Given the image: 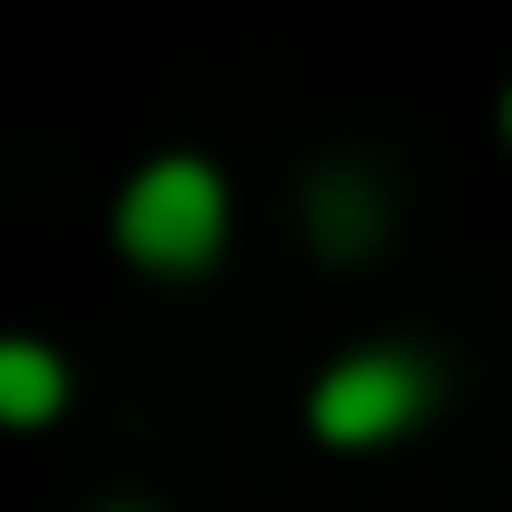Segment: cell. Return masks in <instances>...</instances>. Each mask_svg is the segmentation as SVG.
<instances>
[{
  "instance_id": "3",
  "label": "cell",
  "mask_w": 512,
  "mask_h": 512,
  "mask_svg": "<svg viewBox=\"0 0 512 512\" xmlns=\"http://www.w3.org/2000/svg\"><path fill=\"white\" fill-rule=\"evenodd\" d=\"M63 360L45 351V342H0V414L9 423H54V405H63Z\"/></svg>"
},
{
  "instance_id": "2",
  "label": "cell",
  "mask_w": 512,
  "mask_h": 512,
  "mask_svg": "<svg viewBox=\"0 0 512 512\" xmlns=\"http://www.w3.org/2000/svg\"><path fill=\"white\" fill-rule=\"evenodd\" d=\"M432 405V369L414 351H351L342 369H324L315 387V432L333 450H378L396 432H414Z\"/></svg>"
},
{
  "instance_id": "1",
  "label": "cell",
  "mask_w": 512,
  "mask_h": 512,
  "mask_svg": "<svg viewBox=\"0 0 512 512\" xmlns=\"http://www.w3.org/2000/svg\"><path fill=\"white\" fill-rule=\"evenodd\" d=\"M117 243L144 261V270H198L216 243H225V180L189 153L171 162H144L117 198Z\"/></svg>"
},
{
  "instance_id": "5",
  "label": "cell",
  "mask_w": 512,
  "mask_h": 512,
  "mask_svg": "<svg viewBox=\"0 0 512 512\" xmlns=\"http://www.w3.org/2000/svg\"><path fill=\"white\" fill-rule=\"evenodd\" d=\"M504 126H512V99H504Z\"/></svg>"
},
{
  "instance_id": "4",
  "label": "cell",
  "mask_w": 512,
  "mask_h": 512,
  "mask_svg": "<svg viewBox=\"0 0 512 512\" xmlns=\"http://www.w3.org/2000/svg\"><path fill=\"white\" fill-rule=\"evenodd\" d=\"M315 234H324L333 252H360V243L378 234V198L351 189V180H324V189H315Z\"/></svg>"
}]
</instances>
